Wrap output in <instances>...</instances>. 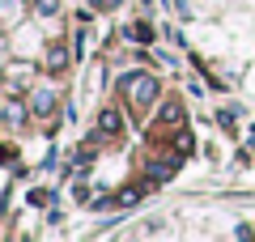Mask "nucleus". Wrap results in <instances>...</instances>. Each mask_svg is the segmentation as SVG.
<instances>
[{"label": "nucleus", "mask_w": 255, "mask_h": 242, "mask_svg": "<svg viewBox=\"0 0 255 242\" xmlns=\"http://www.w3.org/2000/svg\"><path fill=\"white\" fill-rule=\"evenodd\" d=\"M34 13H60V0H30Z\"/></svg>", "instance_id": "6e6552de"}, {"label": "nucleus", "mask_w": 255, "mask_h": 242, "mask_svg": "<svg viewBox=\"0 0 255 242\" xmlns=\"http://www.w3.org/2000/svg\"><path fill=\"white\" fill-rule=\"evenodd\" d=\"M153 94H157V81H153V77H136V72H132V77H124V98L132 102V107L149 102Z\"/></svg>", "instance_id": "f257e3e1"}, {"label": "nucleus", "mask_w": 255, "mask_h": 242, "mask_svg": "<svg viewBox=\"0 0 255 242\" xmlns=\"http://www.w3.org/2000/svg\"><path fill=\"white\" fill-rule=\"evenodd\" d=\"M128 38H136V43H149V38H153V30H149L145 21H132V26H128Z\"/></svg>", "instance_id": "0eeeda50"}, {"label": "nucleus", "mask_w": 255, "mask_h": 242, "mask_svg": "<svg viewBox=\"0 0 255 242\" xmlns=\"http://www.w3.org/2000/svg\"><path fill=\"white\" fill-rule=\"evenodd\" d=\"M30 111H34V115H51V111H55V94L38 90L34 98H30Z\"/></svg>", "instance_id": "39448f33"}, {"label": "nucleus", "mask_w": 255, "mask_h": 242, "mask_svg": "<svg viewBox=\"0 0 255 242\" xmlns=\"http://www.w3.org/2000/svg\"><path fill=\"white\" fill-rule=\"evenodd\" d=\"M174 149H179V153H191V136L183 132V127H179V132H174Z\"/></svg>", "instance_id": "1a4fd4ad"}, {"label": "nucleus", "mask_w": 255, "mask_h": 242, "mask_svg": "<svg viewBox=\"0 0 255 242\" xmlns=\"http://www.w3.org/2000/svg\"><path fill=\"white\" fill-rule=\"evenodd\" d=\"M90 161H94V149H90V144H85V149H77V166H81V170L90 166Z\"/></svg>", "instance_id": "9d476101"}, {"label": "nucleus", "mask_w": 255, "mask_h": 242, "mask_svg": "<svg viewBox=\"0 0 255 242\" xmlns=\"http://www.w3.org/2000/svg\"><path fill=\"white\" fill-rule=\"evenodd\" d=\"M183 157V153H179ZM179 157H166V161H149V183H166V179H174V170H179Z\"/></svg>", "instance_id": "7ed1b4c3"}, {"label": "nucleus", "mask_w": 255, "mask_h": 242, "mask_svg": "<svg viewBox=\"0 0 255 242\" xmlns=\"http://www.w3.org/2000/svg\"><path fill=\"white\" fill-rule=\"evenodd\" d=\"M119 132H124V123H119V111L107 107V111L98 115V136H102V140H115Z\"/></svg>", "instance_id": "f03ea898"}, {"label": "nucleus", "mask_w": 255, "mask_h": 242, "mask_svg": "<svg viewBox=\"0 0 255 242\" xmlns=\"http://www.w3.org/2000/svg\"><path fill=\"white\" fill-rule=\"evenodd\" d=\"M234 123H238V111H221V127H230V132H234Z\"/></svg>", "instance_id": "9b49d317"}, {"label": "nucleus", "mask_w": 255, "mask_h": 242, "mask_svg": "<svg viewBox=\"0 0 255 242\" xmlns=\"http://www.w3.org/2000/svg\"><path fill=\"white\" fill-rule=\"evenodd\" d=\"M64 64H68V51H64V47H51V55H47V68H51V72H64Z\"/></svg>", "instance_id": "423d86ee"}, {"label": "nucleus", "mask_w": 255, "mask_h": 242, "mask_svg": "<svg viewBox=\"0 0 255 242\" xmlns=\"http://www.w3.org/2000/svg\"><path fill=\"white\" fill-rule=\"evenodd\" d=\"M157 127H170V132L183 127V107H179V102H162V111H157Z\"/></svg>", "instance_id": "20e7f679"}, {"label": "nucleus", "mask_w": 255, "mask_h": 242, "mask_svg": "<svg viewBox=\"0 0 255 242\" xmlns=\"http://www.w3.org/2000/svg\"><path fill=\"white\" fill-rule=\"evenodd\" d=\"M94 4H98V9H115L119 0H94Z\"/></svg>", "instance_id": "f8f14e48"}]
</instances>
